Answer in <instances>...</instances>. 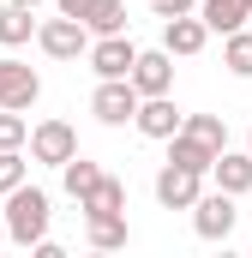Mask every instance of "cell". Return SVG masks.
Listing matches in <instances>:
<instances>
[{
  "label": "cell",
  "instance_id": "2e32d148",
  "mask_svg": "<svg viewBox=\"0 0 252 258\" xmlns=\"http://www.w3.org/2000/svg\"><path fill=\"white\" fill-rule=\"evenodd\" d=\"M246 12H252V0H204L198 18H204V30H222V36H228V30L246 24Z\"/></svg>",
  "mask_w": 252,
  "mask_h": 258
},
{
  "label": "cell",
  "instance_id": "7402d4cb",
  "mask_svg": "<svg viewBox=\"0 0 252 258\" xmlns=\"http://www.w3.org/2000/svg\"><path fill=\"white\" fill-rule=\"evenodd\" d=\"M24 138H30V120L18 108H0V150H18Z\"/></svg>",
  "mask_w": 252,
  "mask_h": 258
},
{
  "label": "cell",
  "instance_id": "d6986e66",
  "mask_svg": "<svg viewBox=\"0 0 252 258\" xmlns=\"http://www.w3.org/2000/svg\"><path fill=\"white\" fill-rule=\"evenodd\" d=\"M60 180H66V192H72V198H84L96 180H102V168L84 162V156H66V162H60Z\"/></svg>",
  "mask_w": 252,
  "mask_h": 258
},
{
  "label": "cell",
  "instance_id": "6da1fadb",
  "mask_svg": "<svg viewBox=\"0 0 252 258\" xmlns=\"http://www.w3.org/2000/svg\"><path fill=\"white\" fill-rule=\"evenodd\" d=\"M6 234H12L18 246H36V240L48 234V192H42V186L18 180V186L6 192Z\"/></svg>",
  "mask_w": 252,
  "mask_h": 258
},
{
  "label": "cell",
  "instance_id": "4316f807",
  "mask_svg": "<svg viewBox=\"0 0 252 258\" xmlns=\"http://www.w3.org/2000/svg\"><path fill=\"white\" fill-rule=\"evenodd\" d=\"M246 30H252V12H246Z\"/></svg>",
  "mask_w": 252,
  "mask_h": 258
},
{
  "label": "cell",
  "instance_id": "3957f363",
  "mask_svg": "<svg viewBox=\"0 0 252 258\" xmlns=\"http://www.w3.org/2000/svg\"><path fill=\"white\" fill-rule=\"evenodd\" d=\"M192 228H198V240H228L234 234V192H198L192 198Z\"/></svg>",
  "mask_w": 252,
  "mask_h": 258
},
{
  "label": "cell",
  "instance_id": "d4e9b609",
  "mask_svg": "<svg viewBox=\"0 0 252 258\" xmlns=\"http://www.w3.org/2000/svg\"><path fill=\"white\" fill-rule=\"evenodd\" d=\"M54 6H60L66 18H84V12H90V6H96V0H54Z\"/></svg>",
  "mask_w": 252,
  "mask_h": 258
},
{
  "label": "cell",
  "instance_id": "ffe728a7",
  "mask_svg": "<svg viewBox=\"0 0 252 258\" xmlns=\"http://www.w3.org/2000/svg\"><path fill=\"white\" fill-rule=\"evenodd\" d=\"M84 222H90V246H96V252L126 246V216H84Z\"/></svg>",
  "mask_w": 252,
  "mask_h": 258
},
{
  "label": "cell",
  "instance_id": "484cf974",
  "mask_svg": "<svg viewBox=\"0 0 252 258\" xmlns=\"http://www.w3.org/2000/svg\"><path fill=\"white\" fill-rule=\"evenodd\" d=\"M12 6H30V12H36V6H42V0H12Z\"/></svg>",
  "mask_w": 252,
  "mask_h": 258
},
{
  "label": "cell",
  "instance_id": "8fae6325",
  "mask_svg": "<svg viewBox=\"0 0 252 258\" xmlns=\"http://www.w3.org/2000/svg\"><path fill=\"white\" fill-rule=\"evenodd\" d=\"M210 174H216V192H252V150H216V162H210Z\"/></svg>",
  "mask_w": 252,
  "mask_h": 258
},
{
  "label": "cell",
  "instance_id": "7a4b0ae2",
  "mask_svg": "<svg viewBox=\"0 0 252 258\" xmlns=\"http://www.w3.org/2000/svg\"><path fill=\"white\" fill-rule=\"evenodd\" d=\"M36 42H42V54L48 60H78L84 48H90V30H84V18H48V24H36Z\"/></svg>",
  "mask_w": 252,
  "mask_h": 258
},
{
  "label": "cell",
  "instance_id": "277c9868",
  "mask_svg": "<svg viewBox=\"0 0 252 258\" xmlns=\"http://www.w3.org/2000/svg\"><path fill=\"white\" fill-rule=\"evenodd\" d=\"M132 108H138L132 78H102V84H96V96H90V114H96L102 126H126V120H132Z\"/></svg>",
  "mask_w": 252,
  "mask_h": 258
},
{
  "label": "cell",
  "instance_id": "9c48e42d",
  "mask_svg": "<svg viewBox=\"0 0 252 258\" xmlns=\"http://www.w3.org/2000/svg\"><path fill=\"white\" fill-rule=\"evenodd\" d=\"M198 180H204V174H192V168H180V162H168V168L156 174V204H162V210H192V198L204 192Z\"/></svg>",
  "mask_w": 252,
  "mask_h": 258
},
{
  "label": "cell",
  "instance_id": "8992f818",
  "mask_svg": "<svg viewBox=\"0 0 252 258\" xmlns=\"http://www.w3.org/2000/svg\"><path fill=\"white\" fill-rule=\"evenodd\" d=\"M66 156H78V132L66 126V120H42V126L30 132V162H48V168H60Z\"/></svg>",
  "mask_w": 252,
  "mask_h": 258
},
{
  "label": "cell",
  "instance_id": "9a60e30c",
  "mask_svg": "<svg viewBox=\"0 0 252 258\" xmlns=\"http://www.w3.org/2000/svg\"><path fill=\"white\" fill-rule=\"evenodd\" d=\"M36 36V18H30V6H0V48H24Z\"/></svg>",
  "mask_w": 252,
  "mask_h": 258
},
{
  "label": "cell",
  "instance_id": "83f0119b",
  "mask_svg": "<svg viewBox=\"0 0 252 258\" xmlns=\"http://www.w3.org/2000/svg\"><path fill=\"white\" fill-rule=\"evenodd\" d=\"M246 150H252V132H246Z\"/></svg>",
  "mask_w": 252,
  "mask_h": 258
},
{
  "label": "cell",
  "instance_id": "7c38bea8",
  "mask_svg": "<svg viewBox=\"0 0 252 258\" xmlns=\"http://www.w3.org/2000/svg\"><path fill=\"white\" fill-rule=\"evenodd\" d=\"M78 210L84 216H126V180H114V174H102L90 192L78 198Z\"/></svg>",
  "mask_w": 252,
  "mask_h": 258
},
{
  "label": "cell",
  "instance_id": "4fadbf2b",
  "mask_svg": "<svg viewBox=\"0 0 252 258\" xmlns=\"http://www.w3.org/2000/svg\"><path fill=\"white\" fill-rule=\"evenodd\" d=\"M162 144H168V162H180L192 174H210V162H216V150H210L204 138H192V132H168Z\"/></svg>",
  "mask_w": 252,
  "mask_h": 258
},
{
  "label": "cell",
  "instance_id": "e0dca14e",
  "mask_svg": "<svg viewBox=\"0 0 252 258\" xmlns=\"http://www.w3.org/2000/svg\"><path fill=\"white\" fill-rule=\"evenodd\" d=\"M84 30H90V36H120L126 30V0H96V6L84 12Z\"/></svg>",
  "mask_w": 252,
  "mask_h": 258
},
{
  "label": "cell",
  "instance_id": "5bb4252c",
  "mask_svg": "<svg viewBox=\"0 0 252 258\" xmlns=\"http://www.w3.org/2000/svg\"><path fill=\"white\" fill-rule=\"evenodd\" d=\"M204 18H192V12H180V18H168V30H162V48L168 54H198L204 48Z\"/></svg>",
  "mask_w": 252,
  "mask_h": 258
},
{
  "label": "cell",
  "instance_id": "5b68a950",
  "mask_svg": "<svg viewBox=\"0 0 252 258\" xmlns=\"http://www.w3.org/2000/svg\"><path fill=\"white\" fill-rule=\"evenodd\" d=\"M126 78H132L138 96H168V84H174V54H168V48H144Z\"/></svg>",
  "mask_w": 252,
  "mask_h": 258
},
{
  "label": "cell",
  "instance_id": "52a82bcc",
  "mask_svg": "<svg viewBox=\"0 0 252 258\" xmlns=\"http://www.w3.org/2000/svg\"><path fill=\"white\" fill-rule=\"evenodd\" d=\"M84 60H90V72H96V78H126V72H132V60H138V48L126 42V30H120V36H96V42L84 48Z\"/></svg>",
  "mask_w": 252,
  "mask_h": 258
},
{
  "label": "cell",
  "instance_id": "603a6c76",
  "mask_svg": "<svg viewBox=\"0 0 252 258\" xmlns=\"http://www.w3.org/2000/svg\"><path fill=\"white\" fill-rule=\"evenodd\" d=\"M24 174H30V162H24V156H18V150H0V198L12 192V186H18V180H24Z\"/></svg>",
  "mask_w": 252,
  "mask_h": 258
},
{
  "label": "cell",
  "instance_id": "cb8c5ba5",
  "mask_svg": "<svg viewBox=\"0 0 252 258\" xmlns=\"http://www.w3.org/2000/svg\"><path fill=\"white\" fill-rule=\"evenodd\" d=\"M150 12L156 18H180V12H192V0H150Z\"/></svg>",
  "mask_w": 252,
  "mask_h": 258
},
{
  "label": "cell",
  "instance_id": "ba28073f",
  "mask_svg": "<svg viewBox=\"0 0 252 258\" xmlns=\"http://www.w3.org/2000/svg\"><path fill=\"white\" fill-rule=\"evenodd\" d=\"M36 96H42V78H36L24 60L0 54V108H30Z\"/></svg>",
  "mask_w": 252,
  "mask_h": 258
},
{
  "label": "cell",
  "instance_id": "ac0fdd59",
  "mask_svg": "<svg viewBox=\"0 0 252 258\" xmlns=\"http://www.w3.org/2000/svg\"><path fill=\"white\" fill-rule=\"evenodd\" d=\"M222 66H228L234 78H252V30H246V24L222 36Z\"/></svg>",
  "mask_w": 252,
  "mask_h": 258
},
{
  "label": "cell",
  "instance_id": "44dd1931",
  "mask_svg": "<svg viewBox=\"0 0 252 258\" xmlns=\"http://www.w3.org/2000/svg\"><path fill=\"white\" fill-rule=\"evenodd\" d=\"M180 132L204 138L210 150H222V144H228V126H222V114H186V120H180Z\"/></svg>",
  "mask_w": 252,
  "mask_h": 258
},
{
  "label": "cell",
  "instance_id": "30bf717a",
  "mask_svg": "<svg viewBox=\"0 0 252 258\" xmlns=\"http://www.w3.org/2000/svg\"><path fill=\"white\" fill-rule=\"evenodd\" d=\"M180 108L168 102V96H138V108H132V126L144 132V138H168V132H180Z\"/></svg>",
  "mask_w": 252,
  "mask_h": 258
}]
</instances>
